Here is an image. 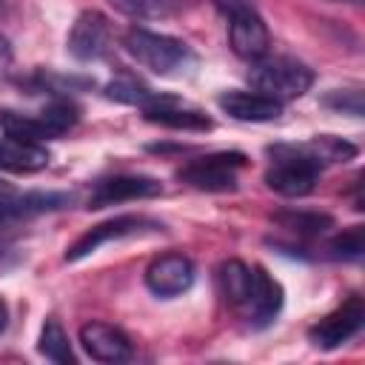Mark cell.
Wrapping results in <instances>:
<instances>
[{
	"label": "cell",
	"instance_id": "10",
	"mask_svg": "<svg viewBox=\"0 0 365 365\" xmlns=\"http://www.w3.org/2000/svg\"><path fill=\"white\" fill-rule=\"evenodd\" d=\"M163 194L160 180L145 177V174H117V177H106L91 188L88 197V208H106V205H117V202H128V200H145V197H157Z\"/></svg>",
	"mask_w": 365,
	"mask_h": 365
},
{
	"label": "cell",
	"instance_id": "4",
	"mask_svg": "<svg viewBox=\"0 0 365 365\" xmlns=\"http://www.w3.org/2000/svg\"><path fill=\"white\" fill-rule=\"evenodd\" d=\"M242 165H245V157L240 151H220V154L191 160L177 171V177L200 191H231L237 185V171Z\"/></svg>",
	"mask_w": 365,
	"mask_h": 365
},
{
	"label": "cell",
	"instance_id": "31",
	"mask_svg": "<svg viewBox=\"0 0 365 365\" xmlns=\"http://www.w3.org/2000/svg\"><path fill=\"white\" fill-rule=\"evenodd\" d=\"M331 3H359V0H331Z\"/></svg>",
	"mask_w": 365,
	"mask_h": 365
},
{
	"label": "cell",
	"instance_id": "20",
	"mask_svg": "<svg viewBox=\"0 0 365 365\" xmlns=\"http://www.w3.org/2000/svg\"><path fill=\"white\" fill-rule=\"evenodd\" d=\"M271 220L297 234H322L334 225V220L328 214H317V211H279Z\"/></svg>",
	"mask_w": 365,
	"mask_h": 365
},
{
	"label": "cell",
	"instance_id": "27",
	"mask_svg": "<svg viewBox=\"0 0 365 365\" xmlns=\"http://www.w3.org/2000/svg\"><path fill=\"white\" fill-rule=\"evenodd\" d=\"M11 46H9V40L0 34V74H6L9 71V66H11Z\"/></svg>",
	"mask_w": 365,
	"mask_h": 365
},
{
	"label": "cell",
	"instance_id": "17",
	"mask_svg": "<svg viewBox=\"0 0 365 365\" xmlns=\"http://www.w3.org/2000/svg\"><path fill=\"white\" fill-rule=\"evenodd\" d=\"M217 282H220V291L225 297L228 305H234L237 311L242 308L245 302V294H248V282H251V268L240 259H228L220 265L217 271Z\"/></svg>",
	"mask_w": 365,
	"mask_h": 365
},
{
	"label": "cell",
	"instance_id": "12",
	"mask_svg": "<svg viewBox=\"0 0 365 365\" xmlns=\"http://www.w3.org/2000/svg\"><path fill=\"white\" fill-rule=\"evenodd\" d=\"M80 345L86 348V354L97 362H128L134 348H131V339L108 325V322H86L80 328Z\"/></svg>",
	"mask_w": 365,
	"mask_h": 365
},
{
	"label": "cell",
	"instance_id": "6",
	"mask_svg": "<svg viewBox=\"0 0 365 365\" xmlns=\"http://www.w3.org/2000/svg\"><path fill=\"white\" fill-rule=\"evenodd\" d=\"M365 322V305L359 297H348L336 311H331L328 317H322L317 325L308 328V339L314 348L322 351H334L339 345H345L351 336L359 334Z\"/></svg>",
	"mask_w": 365,
	"mask_h": 365
},
{
	"label": "cell",
	"instance_id": "25",
	"mask_svg": "<svg viewBox=\"0 0 365 365\" xmlns=\"http://www.w3.org/2000/svg\"><path fill=\"white\" fill-rule=\"evenodd\" d=\"M325 106L359 117V114H362V94H359V91H334L331 97H325Z\"/></svg>",
	"mask_w": 365,
	"mask_h": 365
},
{
	"label": "cell",
	"instance_id": "2",
	"mask_svg": "<svg viewBox=\"0 0 365 365\" xmlns=\"http://www.w3.org/2000/svg\"><path fill=\"white\" fill-rule=\"evenodd\" d=\"M268 154L271 168L265 171V185L282 197H305L314 191L317 177H319V163L314 154L302 145H271Z\"/></svg>",
	"mask_w": 365,
	"mask_h": 365
},
{
	"label": "cell",
	"instance_id": "13",
	"mask_svg": "<svg viewBox=\"0 0 365 365\" xmlns=\"http://www.w3.org/2000/svg\"><path fill=\"white\" fill-rule=\"evenodd\" d=\"M217 106L240 123H271L282 114V103L262 91H222Z\"/></svg>",
	"mask_w": 365,
	"mask_h": 365
},
{
	"label": "cell",
	"instance_id": "15",
	"mask_svg": "<svg viewBox=\"0 0 365 365\" xmlns=\"http://www.w3.org/2000/svg\"><path fill=\"white\" fill-rule=\"evenodd\" d=\"M143 114H145L148 123H157V125H165V128H182V131H208L211 128V120L202 111L185 108L180 100L165 97V94L157 103L145 106Z\"/></svg>",
	"mask_w": 365,
	"mask_h": 365
},
{
	"label": "cell",
	"instance_id": "8",
	"mask_svg": "<svg viewBox=\"0 0 365 365\" xmlns=\"http://www.w3.org/2000/svg\"><path fill=\"white\" fill-rule=\"evenodd\" d=\"M228 40H231L234 54L242 60H251V63L262 60L268 54V46H271L268 26L257 14L254 6H245L234 14H228Z\"/></svg>",
	"mask_w": 365,
	"mask_h": 365
},
{
	"label": "cell",
	"instance_id": "7",
	"mask_svg": "<svg viewBox=\"0 0 365 365\" xmlns=\"http://www.w3.org/2000/svg\"><path fill=\"white\" fill-rule=\"evenodd\" d=\"M108 43H111V29H108V20L88 9V11H80L77 20L71 23V31L66 37V48L74 60L80 63H91V60H100L106 51H108Z\"/></svg>",
	"mask_w": 365,
	"mask_h": 365
},
{
	"label": "cell",
	"instance_id": "29",
	"mask_svg": "<svg viewBox=\"0 0 365 365\" xmlns=\"http://www.w3.org/2000/svg\"><path fill=\"white\" fill-rule=\"evenodd\" d=\"M6 325H9V305L0 299V334L6 331Z\"/></svg>",
	"mask_w": 365,
	"mask_h": 365
},
{
	"label": "cell",
	"instance_id": "23",
	"mask_svg": "<svg viewBox=\"0 0 365 365\" xmlns=\"http://www.w3.org/2000/svg\"><path fill=\"white\" fill-rule=\"evenodd\" d=\"M120 14L134 20H160L168 17L174 9V0H108Z\"/></svg>",
	"mask_w": 365,
	"mask_h": 365
},
{
	"label": "cell",
	"instance_id": "24",
	"mask_svg": "<svg viewBox=\"0 0 365 365\" xmlns=\"http://www.w3.org/2000/svg\"><path fill=\"white\" fill-rule=\"evenodd\" d=\"M328 248H331L334 257H345V259H356V257H362V228L354 225V228L336 234V237L328 242Z\"/></svg>",
	"mask_w": 365,
	"mask_h": 365
},
{
	"label": "cell",
	"instance_id": "3",
	"mask_svg": "<svg viewBox=\"0 0 365 365\" xmlns=\"http://www.w3.org/2000/svg\"><path fill=\"white\" fill-rule=\"evenodd\" d=\"M248 80L257 91L285 103L302 97L314 86V71L294 57H262L251 66Z\"/></svg>",
	"mask_w": 365,
	"mask_h": 365
},
{
	"label": "cell",
	"instance_id": "21",
	"mask_svg": "<svg viewBox=\"0 0 365 365\" xmlns=\"http://www.w3.org/2000/svg\"><path fill=\"white\" fill-rule=\"evenodd\" d=\"M106 94H108L111 100H120V103H131V106H140V108H145V106H151V103H157V100L163 97V94L151 91V88H145L143 83H137V80H128V77L111 80V83L106 86Z\"/></svg>",
	"mask_w": 365,
	"mask_h": 365
},
{
	"label": "cell",
	"instance_id": "30",
	"mask_svg": "<svg viewBox=\"0 0 365 365\" xmlns=\"http://www.w3.org/2000/svg\"><path fill=\"white\" fill-rule=\"evenodd\" d=\"M6 6H9V0H0V14H6Z\"/></svg>",
	"mask_w": 365,
	"mask_h": 365
},
{
	"label": "cell",
	"instance_id": "14",
	"mask_svg": "<svg viewBox=\"0 0 365 365\" xmlns=\"http://www.w3.org/2000/svg\"><path fill=\"white\" fill-rule=\"evenodd\" d=\"M48 165V151L37 140L6 134L0 140V168L14 174H31Z\"/></svg>",
	"mask_w": 365,
	"mask_h": 365
},
{
	"label": "cell",
	"instance_id": "16",
	"mask_svg": "<svg viewBox=\"0 0 365 365\" xmlns=\"http://www.w3.org/2000/svg\"><path fill=\"white\" fill-rule=\"evenodd\" d=\"M68 202H71V197L60 194V191H46V194L43 191H31V194H23V197L14 194L9 202L0 205V225L3 222H17V220H29V217L63 208Z\"/></svg>",
	"mask_w": 365,
	"mask_h": 365
},
{
	"label": "cell",
	"instance_id": "1",
	"mask_svg": "<svg viewBox=\"0 0 365 365\" xmlns=\"http://www.w3.org/2000/svg\"><path fill=\"white\" fill-rule=\"evenodd\" d=\"M123 48L131 54V60H137L143 68L160 74V77H177L185 74L197 57L194 51L171 37V34H160V31H148V29H128L123 37Z\"/></svg>",
	"mask_w": 365,
	"mask_h": 365
},
{
	"label": "cell",
	"instance_id": "22",
	"mask_svg": "<svg viewBox=\"0 0 365 365\" xmlns=\"http://www.w3.org/2000/svg\"><path fill=\"white\" fill-rule=\"evenodd\" d=\"M305 148L314 154V160L319 165H325V163H345V160H351L356 154V148L351 143H345L339 137H331V134H322V137L308 140Z\"/></svg>",
	"mask_w": 365,
	"mask_h": 365
},
{
	"label": "cell",
	"instance_id": "18",
	"mask_svg": "<svg viewBox=\"0 0 365 365\" xmlns=\"http://www.w3.org/2000/svg\"><path fill=\"white\" fill-rule=\"evenodd\" d=\"M37 351L51 359V362H60V365H74V351L68 345V336L63 331V325L57 319H46V325L40 328V342H37Z\"/></svg>",
	"mask_w": 365,
	"mask_h": 365
},
{
	"label": "cell",
	"instance_id": "19",
	"mask_svg": "<svg viewBox=\"0 0 365 365\" xmlns=\"http://www.w3.org/2000/svg\"><path fill=\"white\" fill-rule=\"evenodd\" d=\"M37 117H40V123H43V128H46L48 137H60L68 128H74V123L80 120V108L71 100L60 97V100H51Z\"/></svg>",
	"mask_w": 365,
	"mask_h": 365
},
{
	"label": "cell",
	"instance_id": "28",
	"mask_svg": "<svg viewBox=\"0 0 365 365\" xmlns=\"http://www.w3.org/2000/svg\"><path fill=\"white\" fill-rule=\"evenodd\" d=\"M14 194H17V191H14V185H11V182H6V180H0V205H3V202H9Z\"/></svg>",
	"mask_w": 365,
	"mask_h": 365
},
{
	"label": "cell",
	"instance_id": "11",
	"mask_svg": "<svg viewBox=\"0 0 365 365\" xmlns=\"http://www.w3.org/2000/svg\"><path fill=\"white\" fill-rule=\"evenodd\" d=\"M194 282V262L182 254H163L145 268V285L157 297H180Z\"/></svg>",
	"mask_w": 365,
	"mask_h": 365
},
{
	"label": "cell",
	"instance_id": "9",
	"mask_svg": "<svg viewBox=\"0 0 365 365\" xmlns=\"http://www.w3.org/2000/svg\"><path fill=\"white\" fill-rule=\"evenodd\" d=\"M282 297H285L282 285L262 265H251V282H248V294H245V302L240 311L251 325L262 328L279 314Z\"/></svg>",
	"mask_w": 365,
	"mask_h": 365
},
{
	"label": "cell",
	"instance_id": "5",
	"mask_svg": "<svg viewBox=\"0 0 365 365\" xmlns=\"http://www.w3.org/2000/svg\"><path fill=\"white\" fill-rule=\"evenodd\" d=\"M163 228L160 222L148 220V217H134V214H123V217H114V220H106L94 228H88L83 237H77L71 242V248L66 251V262H80L83 257L94 254L100 245H108L114 240H125V237H140L145 231H157Z\"/></svg>",
	"mask_w": 365,
	"mask_h": 365
},
{
	"label": "cell",
	"instance_id": "26",
	"mask_svg": "<svg viewBox=\"0 0 365 365\" xmlns=\"http://www.w3.org/2000/svg\"><path fill=\"white\" fill-rule=\"evenodd\" d=\"M211 3H214L225 17L234 14V11H240V9H245V6H254L251 0H211Z\"/></svg>",
	"mask_w": 365,
	"mask_h": 365
}]
</instances>
